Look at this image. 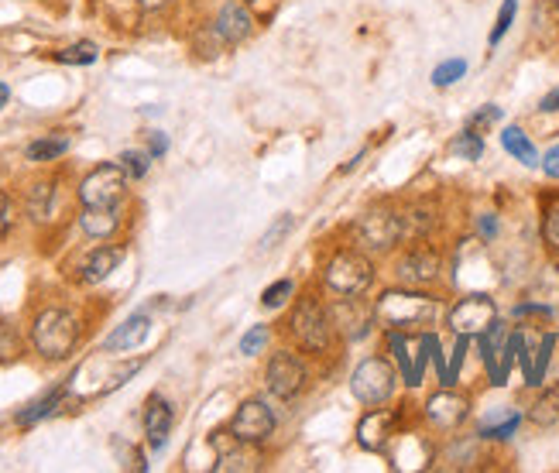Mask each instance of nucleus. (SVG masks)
<instances>
[{
  "mask_svg": "<svg viewBox=\"0 0 559 473\" xmlns=\"http://www.w3.org/2000/svg\"><path fill=\"white\" fill-rule=\"evenodd\" d=\"M374 316L391 333H426L439 316V302L426 292H415V288H391L374 302Z\"/></svg>",
  "mask_w": 559,
  "mask_h": 473,
  "instance_id": "f257e3e1",
  "label": "nucleus"
},
{
  "mask_svg": "<svg viewBox=\"0 0 559 473\" xmlns=\"http://www.w3.org/2000/svg\"><path fill=\"white\" fill-rule=\"evenodd\" d=\"M79 343V319L66 309H45L31 323V347L45 360H66Z\"/></svg>",
  "mask_w": 559,
  "mask_h": 473,
  "instance_id": "f03ea898",
  "label": "nucleus"
},
{
  "mask_svg": "<svg viewBox=\"0 0 559 473\" xmlns=\"http://www.w3.org/2000/svg\"><path fill=\"white\" fill-rule=\"evenodd\" d=\"M289 333L292 340L299 343L306 354H326L333 343V316L316 295H306V299L295 302L292 319H289Z\"/></svg>",
  "mask_w": 559,
  "mask_h": 473,
  "instance_id": "7ed1b4c3",
  "label": "nucleus"
},
{
  "mask_svg": "<svg viewBox=\"0 0 559 473\" xmlns=\"http://www.w3.org/2000/svg\"><path fill=\"white\" fill-rule=\"evenodd\" d=\"M402 237H405L402 213H395L385 203L371 206V210L354 223V240L367 254H385V251H391V247H398V240Z\"/></svg>",
  "mask_w": 559,
  "mask_h": 473,
  "instance_id": "20e7f679",
  "label": "nucleus"
},
{
  "mask_svg": "<svg viewBox=\"0 0 559 473\" xmlns=\"http://www.w3.org/2000/svg\"><path fill=\"white\" fill-rule=\"evenodd\" d=\"M323 282L337 295H364L367 285L374 282V264L364 251H350V247H343V251H337L330 261H326Z\"/></svg>",
  "mask_w": 559,
  "mask_h": 473,
  "instance_id": "39448f33",
  "label": "nucleus"
},
{
  "mask_svg": "<svg viewBox=\"0 0 559 473\" xmlns=\"http://www.w3.org/2000/svg\"><path fill=\"white\" fill-rule=\"evenodd\" d=\"M395 367L385 357H367L364 364H357V371L350 374V391L357 402L364 405H385L395 395Z\"/></svg>",
  "mask_w": 559,
  "mask_h": 473,
  "instance_id": "423d86ee",
  "label": "nucleus"
},
{
  "mask_svg": "<svg viewBox=\"0 0 559 473\" xmlns=\"http://www.w3.org/2000/svg\"><path fill=\"white\" fill-rule=\"evenodd\" d=\"M268 391L275 398H282V402H292V398H299L302 391H306L309 384V371L306 364H302L299 354H292V350H278V354H271L268 360Z\"/></svg>",
  "mask_w": 559,
  "mask_h": 473,
  "instance_id": "0eeeda50",
  "label": "nucleus"
},
{
  "mask_svg": "<svg viewBox=\"0 0 559 473\" xmlns=\"http://www.w3.org/2000/svg\"><path fill=\"white\" fill-rule=\"evenodd\" d=\"M127 192V172L121 165H100L79 182L83 206H121Z\"/></svg>",
  "mask_w": 559,
  "mask_h": 473,
  "instance_id": "6e6552de",
  "label": "nucleus"
},
{
  "mask_svg": "<svg viewBox=\"0 0 559 473\" xmlns=\"http://www.w3.org/2000/svg\"><path fill=\"white\" fill-rule=\"evenodd\" d=\"M498 319V306L487 295H463L457 306L450 309V330L457 336H481L494 326Z\"/></svg>",
  "mask_w": 559,
  "mask_h": 473,
  "instance_id": "1a4fd4ad",
  "label": "nucleus"
},
{
  "mask_svg": "<svg viewBox=\"0 0 559 473\" xmlns=\"http://www.w3.org/2000/svg\"><path fill=\"white\" fill-rule=\"evenodd\" d=\"M230 432H234L241 443H268L271 432H275V412L261 402V398H251V402H244L237 408L234 422H230Z\"/></svg>",
  "mask_w": 559,
  "mask_h": 473,
  "instance_id": "9d476101",
  "label": "nucleus"
},
{
  "mask_svg": "<svg viewBox=\"0 0 559 473\" xmlns=\"http://www.w3.org/2000/svg\"><path fill=\"white\" fill-rule=\"evenodd\" d=\"M398 422H402V412L374 405L371 412H367L364 419L357 422V443H361L364 450H371V453H381L388 446V439L395 436Z\"/></svg>",
  "mask_w": 559,
  "mask_h": 473,
  "instance_id": "9b49d317",
  "label": "nucleus"
},
{
  "mask_svg": "<svg viewBox=\"0 0 559 473\" xmlns=\"http://www.w3.org/2000/svg\"><path fill=\"white\" fill-rule=\"evenodd\" d=\"M439 268H443V261H439L436 251H429V247H412V251H405L402 258H398L395 275L402 285L419 288V285L433 282V278L439 275Z\"/></svg>",
  "mask_w": 559,
  "mask_h": 473,
  "instance_id": "f8f14e48",
  "label": "nucleus"
},
{
  "mask_svg": "<svg viewBox=\"0 0 559 473\" xmlns=\"http://www.w3.org/2000/svg\"><path fill=\"white\" fill-rule=\"evenodd\" d=\"M330 316H333V326H340V330L347 333V340H361V336H367L374 319H378L374 309L364 306L357 295H340V302L330 309Z\"/></svg>",
  "mask_w": 559,
  "mask_h": 473,
  "instance_id": "ddd939ff",
  "label": "nucleus"
},
{
  "mask_svg": "<svg viewBox=\"0 0 559 473\" xmlns=\"http://www.w3.org/2000/svg\"><path fill=\"white\" fill-rule=\"evenodd\" d=\"M223 432H217V473H251V470H261V456L254 450V443H241V439L230 432V443H223Z\"/></svg>",
  "mask_w": 559,
  "mask_h": 473,
  "instance_id": "4468645a",
  "label": "nucleus"
},
{
  "mask_svg": "<svg viewBox=\"0 0 559 473\" xmlns=\"http://www.w3.org/2000/svg\"><path fill=\"white\" fill-rule=\"evenodd\" d=\"M467 412H470V402L463 395H457V391H436V395L426 402L429 426H436V429H443V432L457 429L460 422L467 419Z\"/></svg>",
  "mask_w": 559,
  "mask_h": 473,
  "instance_id": "2eb2a0df",
  "label": "nucleus"
},
{
  "mask_svg": "<svg viewBox=\"0 0 559 473\" xmlns=\"http://www.w3.org/2000/svg\"><path fill=\"white\" fill-rule=\"evenodd\" d=\"M217 31L223 35V42H227V45H241V42L251 38L254 14H251V7H247V0H227V4L220 7Z\"/></svg>",
  "mask_w": 559,
  "mask_h": 473,
  "instance_id": "dca6fc26",
  "label": "nucleus"
},
{
  "mask_svg": "<svg viewBox=\"0 0 559 473\" xmlns=\"http://www.w3.org/2000/svg\"><path fill=\"white\" fill-rule=\"evenodd\" d=\"M172 405L165 402L162 395H151L148 408H145V432H148V446L151 450H162L169 443V432H172Z\"/></svg>",
  "mask_w": 559,
  "mask_h": 473,
  "instance_id": "f3484780",
  "label": "nucleus"
},
{
  "mask_svg": "<svg viewBox=\"0 0 559 473\" xmlns=\"http://www.w3.org/2000/svg\"><path fill=\"white\" fill-rule=\"evenodd\" d=\"M148 330H151V319L145 316V312H138V316L124 319V323L107 336L103 350H110V354H124V350L141 347V343H145V336H148Z\"/></svg>",
  "mask_w": 559,
  "mask_h": 473,
  "instance_id": "a211bd4d",
  "label": "nucleus"
},
{
  "mask_svg": "<svg viewBox=\"0 0 559 473\" xmlns=\"http://www.w3.org/2000/svg\"><path fill=\"white\" fill-rule=\"evenodd\" d=\"M79 223H83L86 237L107 240L117 234V227H121V213H117V206H83Z\"/></svg>",
  "mask_w": 559,
  "mask_h": 473,
  "instance_id": "6ab92c4d",
  "label": "nucleus"
},
{
  "mask_svg": "<svg viewBox=\"0 0 559 473\" xmlns=\"http://www.w3.org/2000/svg\"><path fill=\"white\" fill-rule=\"evenodd\" d=\"M117 264H121V251L117 247H97L90 258L79 264V278L86 285H100L103 278H110V271H117Z\"/></svg>",
  "mask_w": 559,
  "mask_h": 473,
  "instance_id": "aec40b11",
  "label": "nucleus"
},
{
  "mask_svg": "<svg viewBox=\"0 0 559 473\" xmlns=\"http://www.w3.org/2000/svg\"><path fill=\"white\" fill-rule=\"evenodd\" d=\"M402 227H405V237L422 240L436 227V206L433 203H412L409 210L402 213Z\"/></svg>",
  "mask_w": 559,
  "mask_h": 473,
  "instance_id": "412c9836",
  "label": "nucleus"
},
{
  "mask_svg": "<svg viewBox=\"0 0 559 473\" xmlns=\"http://www.w3.org/2000/svg\"><path fill=\"white\" fill-rule=\"evenodd\" d=\"M501 144H505L508 155L518 158L522 165H539V151H535V144L525 138L522 127H505V134H501Z\"/></svg>",
  "mask_w": 559,
  "mask_h": 473,
  "instance_id": "4be33fe9",
  "label": "nucleus"
},
{
  "mask_svg": "<svg viewBox=\"0 0 559 473\" xmlns=\"http://www.w3.org/2000/svg\"><path fill=\"white\" fill-rule=\"evenodd\" d=\"M518 422H522V415L518 412H494L481 422L477 436L481 439H511L515 436V429H518Z\"/></svg>",
  "mask_w": 559,
  "mask_h": 473,
  "instance_id": "5701e85b",
  "label": "nucleus"
},
{
  "mask_svg": "<svg viewBox=\"0 0 559 473\" xmlns=\"http://www.w3.org/2000/svg\"><path fill=\"white\" fill-rule=\"evenodd\" d=\"M529 419L535 422V426H542V429H546V426H556V422H559V388L542 391L539 402L532 405Z\"/></svg>",
  "mask_w": 559,
  "mask_h": 473,
  "instance_id": "b1692460",
  "label": "nucleus"
},
{
  "mask_svg": "<svg viewBox=\"0 0 559 473\" xmlns=\"http://www.w3.org/2000/svg\"><path fill=\"white\" fill-rule=\"evenodd\" d=\"M69 151V138H42L35 144H28V158L31 162H55Z\"/></svg>",
  "mask_w": 559,
  "mask_h": 473,
  "instance_id": "393cba45",
  "label": "nucleus"
},
{
  "mask_svg": "<svg viewBox=\"0 0 559 473\" xmlns=\"http://www.w3.org/2000/svg\"><path fill=\"white\" fill-rule=\"evenodd\" d=\"M100 48L93 42H76L69 48H62V52H55V59L66 62V66H90V62H97Z\"/></svg>",
  "mask_w": 559,
  "mask_h": 473,
  "instance_id": "a878e982",
  "label": "nucleus"
},
{
  "mask_svg": "<svg viewBox=\"0 0 559 473\" xmlns=\"http://www.w3.org/2000/svg\"><path fill=\"white\" fill-rule=\"evenodd\" d=\"M52 210V182H38L28 192V216L31 220H45Z\"/></svg>",
  "mask_w": 559,
  "mask_h": 473,
  "instance_id": "bb28decb",
  "label": "nucleus"
},
{
  "mask_svg": "<svg viewBox=\"0 0 559 473\" xmlns=\"http://www.w3.org/2000/svg\"><path fill=\"white\" fill-rule=\"evenodd\" d=\"M453 155H460V158H467V162H477V158L484 155V141H481V134L470 127V131H463L457 134V141H453Z\"/></svg>",
  "mask_w": 559,
  "mask_h": 473,
  "instance_id": "cd10ccee",
  "label": "nucleus"
},
{
  "mask_svg": "<svg viewBox=\"0 0 559 473\" xmlns=\"http://www.w3.org/2000/svg\"><path fill=\"white\" fill-rule=\"evenodd\" d=\"M117 165L127 172V179H145L151 168V151H124V155L117 158Z\"/></svg>",
  "mask_w": 559,
  "mask_h": 473,
  "instance_id": "c85d7f7f",
  "label": "nucleus"
},
{
  "mask_svg": "<svg viewBox=\"0 0 559 473\" xmlns=\"http://www.w3.org/2000/svg\"><path fill=\"white\" fill-rule=\"evenodd\" d=\"M62 395H66V388H55L49 398H42V402H35L28 408V412H21L18 415V422L21 426H31V422H38V419H45V415H52V408L62 402Z\"/></svg>",
  "mask_w": 559,
  "mask_h": 473,
  "instance_id": "c756f323",
  "label": "nucleus"
},
{
  "mask_svg": "<svg viewBox=\"0 0 559 473\" xmlns=\"http://www.w3.org/2000/svg\"><path fill=\"white\" fill-rule=\"evenodd\" d=\"M463 72H467V62H463V59H446V62H439V66L433 69V83L443 90V86H453L457 79H463Z\"/></svg>",
  "mask_w": 559,
  "mask_h": 473,
  "instance_id": "7c9ffc66",
  "label": "nucleus"
},
{
  "mask_svg": "<svg viewBox=\"0 0 559 473\" xmlns=\"http://www.w3.org/2000/svg\"><path fill=\"white\" fill-rule=\"evenodd\" d=\"M292 292H295L292 278H282V282H275V285H268V288H265V295H261V306H265V309H278V306H285V302L292 299Z\"/></svg>",
  "mask_w": 559,
  "mask_h": 473,
  "instance_id": "2f4dec72",
  "label": "nucleus"
},
{
  "mask_svg": "<svg viewBox=\"0 0 559 473\" xmlns=\"http://www.w3.org/2000/svg\"><path fill=\"white\" fill-rule=\"evenodd\" d=\"M21 354V333L14 323H0V360H14Z\"/></svg>",
  "mask_w": 559,
  "mask_h": 473,
  "instance_id": "473e14b6",
  "label": "nucleus"
},
{
  "mask_svg": "<svg viewBox=\"0 0 559 473\" xmlns=\"http://www.w3.org/2000/svg\"><path fill=\"white\" fill-rule=\"evenodd\" d=\"M542 237H546V244L559 254V199H553V203L546 206V216H542Z\"/></svg>",
  "mask_w": 559,
  "mask_h": 473,
  "instance_id": "72a5a7b5",
  "label": "nucleus"
},
{
  "mask_svg": "<svg viewBox=\"0 0 559 473\" xmlns=\"http://www.w3.org/2000/svg\"><path fill=\"white\" fill-rule=\"evenodd\" d=\"M265 343H268V326H254V330H247L241 336V354L244 357L261 354V350H265Z\"/></svg>",
  "mask_w": 559,
  "mask_h": 473,
  "instance_id": "f704fd0d",
  "label": "nucleus"
},
{
  "mask_svg": "<svg viewBox=\"0 0 559 473\" xmlns=\"http://www.w3.org/2000/svg\"><path fill=\"white\" fill-rule=\"evenodd\" d=\"M515 11H518V0H505V7H501V14H498V24H494V31H491V45H498L501 38H505V31L511 28V21H515Z\"/></svg>",
  "mask_w": 559,
  "mask_h": 473,
  "instance_id": "c9c22d12",
  "label": "nucleus"
},
{
  "mask_svg": "<svg viewBox=\"0 0 559 473\" xmlns=\"http://www.w3.org/2000/svg\"><path fill=\"white\" fill-rule=\"evenodd\" d=\"M292 227H295L292 213H285V216H282V220H278V223H275V227H271V230H268V234H265V237H261V251H271V247H275V244H278V240H282L285 234H289V230H292Z\"/></svg>",
  "mask_w": 559,
  "mask_h": 473,
  "instance_id": "e433bc0d",
  "label": "nucleus"
},
{
  "mask_svg": "<svg viewBox=\"0 0 559 473\" xmlns=\"http://www.w3.org/2000/svg\"><path fill=\"white\" fill-rule=\"evenodd\" d=\"M11 223H14V206H11V199H7V192H0V237L11 230Z\"/></svg>",
  "mask_w": 559,
  "mask_h": 473,
  "instance_id": "4c0bfd02",
  "label": "nucleus"
},
{
  "mask_svg": "<svg viewBox=\"0 0 559 473\" xmlns=\"http://www.w3.org/2000/svg\"><path fill=\"white\" fill-rule=\"evenodd\" d=\"M494 120H501V107H484L481 114H474L470 117V127H487V124H494Z\"/></svg>",
  "mask_w": 559,
  "mask_h": 473,
  "instance_id": "58836bf2",
  "label": "nucleus"
},
{
  "mask_svg": "<svg viewBox=\"0 0 559 473\" xmlns=\"http://www.w3.org/2000/svg\"><path fill=\"white\" fill-rule=\"evenodd\" d=\"M542 172H546L549 179H559V144L556 148H549V155L542 158Z\"/></svg>",
  "mask_w": 559,
  "mask_h": 473,
  "instance_id": "ea45409f",
  "label": "nucleus"
},
{
  "mask_svg": "<svg viewBox=\"0 0 559 473\" xmlns=\"http://www.w3.org/2000/svg\"><path fill=\"white\" fill-rule=\"evenodd\" d=\"M539 110H542V114H553V110H559V86H556L553 93L542 96V100H539Z\"/></svg>",
  "mask_w": 559,
  "mask_h": 473,
  "instance_id": "a19ab883",
  "label": "nucleus"
},
{
  "mask_svg": "<svg viewBox=\"0 0 559 473\" xmlns=\"http://www.w3.org/2000/svg\"><path fill=\"white\" fill-rule=\"evenodd\" d=\"M165 148H169V141H165V134H162V131L151 134V158L165 155Z\"/></svg>",
  "mask_w": 559,
  "mask_h": 473,
  "instance_id": "79ce46f5",
  "label": "nucleus"
},
{
  "mask_svg": "<svg viewBox=\"0 0 559 473\" xmlns=\"http://www.w3.org/2000/svg\"><path fill=\"white\" fill-rule=\"evenodd\" d=\"M494 234H498V220H494L491 213H487V216H481V237H487V240H491Z\"/></svg>",
  "mask_w": 559,
  "mask_h": 473,
  "instance_id": "37998d69",
  "label": "nucleus"
},
{
  "mask_svg": "<svg viewBox=\"0 0 559 473\" xmlns=\"http://www.w3.org/2000/svg\"><path fill=\"white\" fill-rule=\"evenodd\" d=\"M172 0H141V11H165Z\"/></svg>",
  "mask_w": 559,
  "mask_h": 473,
  "instance_id": "c03bdc74",
  "label": "nucleus"
},
{
  "mask_svg": "<svg viewBox=\"0 0 559 473\" xmlns=\"http://www.w3.org/2000/svg\"><path fill=\"white\" fill-rule=\"evenodd\" d=\"M141 7V0H107V7H117V11H124V7Z\"/></svg>",
  "mask_w": 559,
  "mask_h": 473,
  "instance_id": "a18cd8bd",
  "label": "nucleus"
},
{
  "mask_svg": "<svg viewBox=\"0 0 559 473\" xmlns=\"http://www.w3.org/2000/svg\"><path fill=\"white\" fill-rule=\"evenodd\" d=\"M7 96H11V90H7L4 83H0V110H4V103H7Z\"/></svg>",
  "mask_w": 559,
  "mask_h": 473,
  "instance_id": "49530a36",
  "label": "nucleus"
},
{
  "mask_svg": "<svg viewBox=\"0 0 559 473\" xmlns=\"http://www.w3.org/2000/svg\"><path fill=\"white\" fill-rule=\"evenodd\" d=\"M247 4H265V0H247Z\"/></svg>",
  "mask_w": 559,
  "mask_h": 473,
  "instance_id": "de8ad7c7",
  "label": "nucleus"
}]
</instances>
